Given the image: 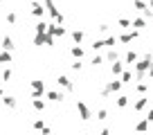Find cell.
<instances>
[{
	"label": "cell",
	"instance_id": "obj_8",
	"mask_svg": "<svg viewBox=\"0 0 153 135\" xmlns=\"http://www.w3.org/2000/svg\"><path fill=\"white\" fill-rule=\"evenodd\" d=\"M104 59H106V61H108V63H115V61H117V59H120V52H117V50H115V47H110L108 52L104 54Z\"/></svg>",
	"mask_w": 153,
	"mask_h": 135
},
{
	"label": "cell",
	"instance_id": "obj_29",
	"mask_svg": "<svg viewBox=\"0 0 153 135\" xmlns=\"http://www.w3.org/2000/svg\"><path fill=\"white\" fill-rule=\"evenodd\" d=\"M133 25H135V27H137V29H144V27H146V23H144V18H135V20H133Z\"/></svg>",
	"mask_w": 153,
	"mask_h": 135
},
{
	"label": "cell",
	"instance_id": "obj_21",
	"mask_svg": "<svg viewBox=\"0 0 153 135\" xmlns=\"http://www.w3.org/2000/svg\"><path fill=\"white\" fill-rule=\"evenodd\" d=\"M32 104H34V108H36V111H45V106H48L43 99H34Z\"/></svg>",
	"mask_w": 153,
	"mask_h": 135
},
{
	"label": "cell",
	"instance_id": "obj_39",
	"mask_svg": "<svg viewBox=\"0 0 153 135\" xmlns=\"http://www.w3.org/2000/svg\"><path fill=\"white\" fill-rule=\"evenodd\" d=\"M41 2H43V5H48V2H52V0H41Z\"/></svg>",
	"mask_w": 153,
	"mask_h": 135
},
{
	"label": "cell",
	"instance_id": "obj_23",
	"mask_svg": "<svg viewBox=\"0 0 153 135\" xmlns=\"http://www.w3.org/2000/svg\"><path fill=\"white\" fill-rule=\"evenodd\" d=\"M16 20H18L16 11H7V23H9V25H16Z\"/></svg>",
	"mask_w": 153,
	"mask_h": 135
},
{
	"label": "cell",
	"instance_id": "obj_28",
	"mask_svg": "<svg viewBox=\"0 0 153 135\" xmlns=\"http://www.w3.org/2000/svg\"><path fill=\"white\" fill-rule=\"evenodd\" d=\"M43 43L45 45H54V36L52 34H43Z\"/></svg>",
	"mask_w": 153,
	"mask_h": 135
},
{
	"label": "cell",
	"instance_id": "obj_9",
	"mask_svg": "<svg viewBox=\"0 0 153 135\" xmlns=\"http://www.w3.org/2000/svg\"><path fill=\"white\" fill-rule=\"evenodd\" d=\"M137 61H140V59H137V52H135V50H128V52L124 54V63H133V65H135Z\"/></svg>",
	"mask_w": 153,
	"mask_h": 135
},
{
	"label": "cell",
	"instance_id": "obj_3",
	"mask_svg": "<svg viewBox=\"0 0 153 135\" xmlns=\"http://www.w3.org/2000/svg\"><path fill=\"white\" fill-rule=\"evenodd\" d=\"M56 83H59L61 88H65V90H70V92L74 90V83H72L70 79L65 77V74H59V77H56Z\"/></svg>",
	"mask_w": 153,
	"mask_h": 135
},
{
	"label": "cell",
	"instance_id": "obj_14",
	"mask_svg": "<svg viewBox=\"0 0 153 135\" xmlns=\"http://www.w3.org/2000/svg\"><path fill=\"white\" fill-rule=\"evenodd\" d=\"M48 25L50 23H45V20H38L34 27H36V34H48Z\"/></svg>",
	"mask_w": 153,
	"mask_h": 135
},
{
	"label": "cell",
	"instance_id": "obj_17",
	"mask_svg": "<svg viewBox=\"0 0 153 135\" xmlns=\"http://www.w3.org/2000/svg\"><path fill=\"white\" fill-rule=\"evenodd\" d=\"M32 88H34V90H43V92H48V90H45V83L41 81V79H34V81H32Z\"/></svg>",
	"mask_w": 153,
	"mask_h": 135
},
{
	"label": "cell",
	"instance_id": "obj_37",
	"mask_svg": "<svg viewBox=\"0 0 153 135\" xmlns=\"http://www.w3.org/2000/svg\"><path fill=\"white\" fill-rule=\"evenodd\" d=\"M99 135H110V128H101V131H99Z\"/></svg>",
	"mask_w": 153,
	"mask_h": 135
},
{
	"label": "cell",
	"instance_id": "obj_2",
	"mask_svg": "<svg viewBox=\"0 0 153 135\" xmlns=\"http://www.w3.org/2000/svg\"><path fill=\"white\" fill-rule=\"evenodd\" d=\"M110 74H113V77H122V74H124V61L110 63Z\"/></svg>",
	"mask_w": 153,
	"mask_h": 135
},
{
	"label": "cell",
	"instance_id": "obj_32",
	"mask_svg": "<svg viewBox=\"0 0 153 135\" xmlns=\"http://www.w3.org/2000/svg\"><path fill=\"white\" fill-rule=\"evenodd\" d=\"M34 128H36V131H43L45 128V122L43 119H36V122H34Z\"/></svg>",
	"mask_w": 153,
	"mask_h": 135
},
{
	"label": "cell",
	"instance_id": "obj_7",
	"mask_svg": "<svg viewBox=\"0 0 153 135\" xmlns=\"http://www.w3.org/2000/svg\"><path fill=\"white\" fill-rule=\"evenodd\" d=\"M16 45H14V39L11 36H2V45H0V50H7V52H11Z\"/></svg>",
	"mask_w": 153,
	"mask_h": 135
},
{
	"label": "cell",
	"instance_id": "obj_31",
	"mask_svg": "<svg viewBox=\"0 0 153 135\" xmlns=\"http://www.w3.org/2000/svg\"><path fill=\"white\" fill-rule=\"evenodd\" d=\"M9 79H11V70L5 68V70H2V81H9Z\"/></svg>",
	"mask_w": 153,
	"mask_h": 135
},
{
	"label": "cell",
	"instance_id": "obj_25",
	"mask_svg": "<svg viewBox=\"0 0 153 135\" xmlns=\"http://www.w3.org/2000/svg\"><path fill=\"white\" fill-rule=\"evenodd\" d=\"M97 119H99V122H106V119H108V111H106V108L97 111Z\"/></svg>",
	"mask_w": 153,
	"mask_h": 135
},
{
	"label": "cell",
	"instance_id": "obj_38",
	"mask_svg": "<svg viewBox=\"0 0 153 135\" xmlns=\"http://www.w3.org/2000/svg\"><path fill=\"white\" fill-rule=\"evenodd\" d=\"M2 97H5V90H2V88H0V99H2Z\"/></svg>",
	"mask_w": 153,
	"mask_h": 135
},
{
	"label": "cell",
	"instance_id": "obj_11",
	"mask_svg": "<svg viewBox=\"0 0 153 135\" xmlns=\"http://www.w3.org/2000/svg\"><path fill=\"white\" fill-rule=\"evenodd\" d=\"M11 61H14V59H11V52L2 50V52H0V63H2V65H9Z\"/></svg>",
	"mask_w": 153,
	"mask_h": 135
},
{
	"label": "cell",
	"instance_id": "obj_33",
	"mask_svg": "<svg viewBox=\"0 0 153 135\" xmlns=\"http://www.w3.org/2000/svg\"><path fill=\"white\" fill-rule=\"evenodd\" d=\"M120 25H122V27H131L133 23H131V20H126V18H120Z\"/></svg>",
	"mask_w": 153,
	"mask_h": 135
},
{
	"label": "cell",
	"instance_id": "obj_42",
	"mask_svg": "<svg viewBox=\"0 0 153 135\" xmlns=\"http://www.w3.org/2000/svg\"><path fill=\"white\" fill-rule=\"evenodd\" d=\"M0 5H2V0H0Z\"/></svg>",
	"mask_w": 153,
	"mask_h": 135
},
{
	"label": "cell",
	"instance_id": "obj_36",
	"mask_svg": "<svg viewBox=\"0 0 153 135\" xmlns=\"http://www.w3.org/2000/svg\"><path fill=\"white\" fill-rule=\"evenodd\" d=\"M137 92H146V83H137Z\"/></svg>",
	"mask_w": 153,
	"mask_h": 135
},
{
	"label": "cell",
	"instance_id": "obj_4",
	"mask_svg": "<svg viewBox=\"0 0 153 135\" xmlns=\"http://www.w3.org/2000/svg\"><path fill=\"white\" fill-rule=\"evenodd\" d=\"M32 14L36 16V18H41V20H43V14H45V9H43V2H41V0L32 2Z\"/></svg>",
	"mask_w": 153,
	"mask_h": 135
},
{
	"label": "cell",
	"instance_id": "obj_10",
	"mask_svg": "<svg viewBox=\"0 0 153 135\" xmlns=\"http://www.w3.org/2000/svg\"><path fill=\"white\" fill-rule=\"evenodd\" d=\"M70 54L76 59V61H81V59H83V47H79V45H72V47H70Z\"/></svg>",
	"mask_w": 153,
	"mask_h": 135
},
{
	"label": "cell",
	"instance_id": "obj_26",
	"mask_svg": "<svg viewBox=\"0 0 153 135\" xmlns=\"http://www.w3.org/2000/svg\"><path fill=\"white\" fill-rule=\"evenodd\" d=\"M90 47H92V50H95V52H97V50L106 47V45H104V41H101V39H97V41H92V45H90Z\"/></svg>",
	"mask_w": 153,
	"mask_h": 135
},
{
	"label": "cell",
	"instance_id": "obj_6",
	"mask_svg": "<svg viewBox=\"0 0 153 135\" xmlns=\"http://www.w3.org/2000/svg\"><path fill=\"white\" fill-rule=\"evenodd\" d=\"M45 95H48V99H50V101H54V104H59V101L65 99V97H63V92H59V90H48Z\"/></svg>",
	"mask_w": 153,
	"mask_h": 135
},
{
	"label": "cell",
	"instance_id": "obj_27",
	"mask_svg": "<svg viewBox=\"0 0 153 135\" xmlns=\"http://www.w3.org/2000/svg\"><path fill=\"white\" fill-rule=\"evenodd\" d=\"M72 70H74V72H81V70H83V63L74 59V61H72Z\"/></svg>",
	"mask_w": 153,
	"mask_h": 135
},
{
	"label": "cell",
	"instance_id": "obj_18",
	"mask_svg": "<svg viewBox=\"0 0 153 135\" xmlns=\"http://www.w3.org/2000/svg\"><path fill=\"white\" fill-rule=\"evenodd\" d=\"M122 83H133V72H131V70H124V74H122Z\"/></svg>",
	"mask_w": 153,
	"mask_h": 135
},
{
	"label": "cell",
	"instance_id": "obj_19",
	"mask_svg": "<svg viewBox=\"0 0 153 135\" xmlns=\"http://www.w3.org/2000/svg\"><path fill=\"white\" fill-rule=\"evenodd\" d=\"M104 61H106V59H104V56H101V54H97V56H92V61H90V65H92V68H99V65H101V63H104Z\"/></svg>",
	"mask_w": 153,
	"mask_h": 135
},
{
	"label": "cell",
	"instance_id": "obj_13",
	"mask_svg": "<svg viewBox=\"0 0 153 135\" xmlns=\"http://www.w3.org/2000/svg\"><path fill=\"white\" fill-rule=\"evenodd\" d=\"M122 79H113V81H108V88H110V92H117V90H122Z\"/></svg>",
	"mask_w": 153,
	"mask_h": 135
},
{
	"label": "cell",
	"instance_id": "obj_1",
	"mask_svg": "<svg viewBox=\"0 0 153 135\" xmlns=\"http://www.w3.org/2000/svg\"><path fill=\"white\" fill-rule=\"evenodd\" d=\"M76 111H79V115H81V119L83 122H88V119H92V111L83 104V101H76Z\"/></svg>",
	"mask_w": 153,
	"mask_h": 135
},
{
	"label": "cell",
	"instance_id": "obj_30",
	"mask_svg": "<svg viewBox=\"0 0 153 135\" xmlns=\"http://www.w3.org/2000/svg\"><path fill=\"white\" fill-rule=\"evenodd\" d=\"M133 5L137 7V9H142V11H144V9H149V7H146V2H142V0H133Z\"/></svg>",
	"mask_w": 153,
	"mask_h": 135
},
{
	"label": "cell",
	"instance_id": "obj_35",
	"mask_svg": "<svg viewBox=\"0 0 153 135\" xmlns=\"http://www.w3.org/2000/svg\"><path fill=\"white\" fill-rule=\"evenodd\" d=\"M108 29H110V27H108L106 23H104V25H99V32H101V34H108Z\"/></svg>",
	"mask_w": 153,
	"mask_h": 135
},
{
	"label": "cell",
	"instance_id": "obj_12",
	"mask_svg": "<svg viewBox=\"0 0 153 135\" xmlns=\"http://www.w3.org/2000/svg\"><path fill=\"white\" fill-rule=\"evenodd\" d=\"M2 104H5L7 108H16V106H18V101H16L11 95H5V97H2Z\"/></svg>",
	"mask_w": 153,
	"mask_h": 135
},
{
	"label": "cell",
	"instance_id": "obj_34",
	"mask_svg": "<svg viewBox=\"0 0 153 135\" xmlns=\"http://www.w3.org/2000/svg\"><path fill=\"white\" fill-rule=\"evenodd\" d=\"M144 119H146V122H149V124H153V108H151V111H149V113H146V117H144Z\"/></svg>",
	"mask_w": 153,
	"mask_h": 135
},
{
	"label": "cell",
	"instance_id": "obj_40",
	"mask_svg": "<svg viewBox=\"0 0 153 135\" xmlns=\"http://www.w3.org/2000/svg\"><path fill=\"white\" fill-rule=\"evenodd\" d=\"M149 7H153V0H149Z\"/></svg>",
	"mask_w": 153,
	"mask_h": 135
},
{
	"label": "cell",
	"instance_id": "obj_24",
	"mask_svg": "<svg viewBox=\"0 0 153 135\" xmlns=\"http://www.w3.org/2000/svg\"><path fill=\"white\" fill-rule=\"evenodd\" d=\"M115 43H117V39H115V36H106V39H104V45H106V47H115Z\"/></svg>",
	"mask_w": 153,
	"mask_h": 135
},
{
	"label": "cell",
	"instance_id": "obj_15",
	"mask_svg": "<svg viewBox=\"0 0 153 135\" xmlns=\"http://www.w3.org/2000/svg\"><path fill=\"white\" fill-rule=\"evenodd\" d=\"M149 104V97H140L137 101H135V106H133V111H142L144 106Z\"/></svg>",
	"mask_w": 153,
	"mask_h": 135
},
{
	"label": "cell",
	"instance_id": "obj_16",
	"mask_svg": "<svg viewBox=\"0 0 153 135\" xmlns=\"http://www.w3.org/2000/svg\"><path fill=\"white\" fill-rule=\"evenodd\" d=\"M83 39H86V34H83L81 29H74V32H72V41H74V43H81Z\"/></svg>",
	"mask_w": 153,
	"mask_h": 135
},
{
	"label": "cell",
	"instance_id": "obj_22",
	"mask_svg": "<svg viewBox=\"0 0 153 135\" xmlns=\"http://www.w3.org/2000/svg\"><path fill=\"white\" fill-rule=\"evenodd\" d=\"M117 106H120V108L128 106V97H126V95H120V97H117Z\"/></svg>",
	"mask_w": 153,
	"mask_h": 135
},
{
	"label": "cell",
	"instance_id": "obj_41",
	"mask_svg": "<svg viewBox=\"0 0 153 135\" xmlns=\"http://www.w3.org/2000/svg\"><path fill=\"white\" fill-rule=\"evenodd\" d=\"M0 45H2V39H0Z\"/></svg>",
	"mask_w": 153,
	"mask_h": 135
},
{
	"label": "cell",
	"instance_id": "obj_20",
	"mask_svg": "<svg viewBox=\"0 0 153 135\" xmlns=\"http://www.w3.org/2000/svg\"><path fill=\"white\" fill-rule=\"evenodd\" d=\"M146 128H149V122H146V119H142L137 126H135V131H137V133H146Z\"/></svg>",
	"mask_w": 153,
	"mask_h": 135
},
{
	"label": "cell",
	"instance_id": "obj_5",
	"mask_svg": "<svg viewBox=\"0 0 153 135\" xmlns=\"http://www.w3.org/2000/svg\"><path fill=\"white\" fill-rule=\"evenodd\" d=\"M135 39H137V32L133 29V32H128V34H122L117 41H120V43H124V45H128V43H133Z\"/></svg>",
	"mask_w": 153,
	"mask_h": 135
}]
</instances>
